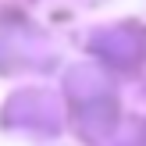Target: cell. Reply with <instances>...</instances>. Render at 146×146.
I'll return each instance as SVG.
<instances>
[]
</instances>
